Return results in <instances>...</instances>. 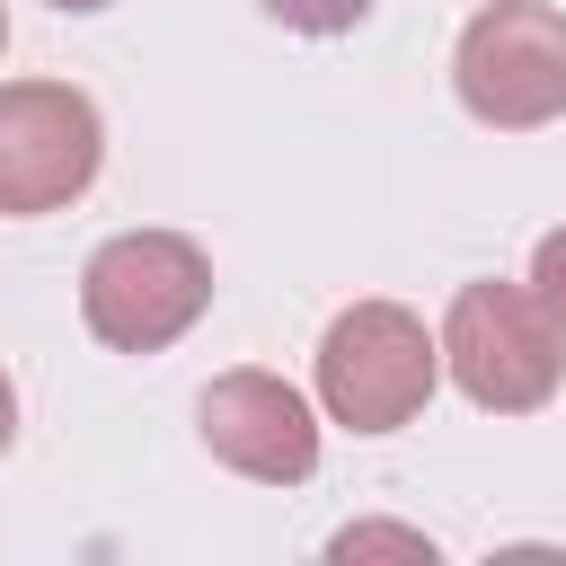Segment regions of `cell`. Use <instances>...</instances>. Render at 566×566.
Masks as SVG:
<instances>
[{
  "instance_id": "6da1fadb",
  "label": "cell",
  "mask_w": 566,
  "mask_h": 566,
  "mask_svg": "<svg viewBox=\"0 0 566 566\" xmlns=\"http://www.w3.org/2000/svg\"><path fill=\"white\" fill-rule=\"evenodd\" d=\"M442 389V336L398 301H354L318 336V407L345 433H398Z\"/></svg>"
},
{
  "instance_id": "7a4b0ae2",
  "label": "cell",
  "mask_w": 566,
  "mask_h": 566,
  "mask_svg": "<svg viewBox=\"0 0 566 566\" xmlns=\"http://www.w3.org/2000/svg\"><path fill=\"white\" fill-rule=\"evenodd\" d=\"M212 310V256L186 230H115L80 265V318L106 354H168Z\"/></svg>"
},
{
  "instance_id": "3957f363",
  "label": "cell",
  "mask_w": 566,
  "mask_h": 566,
  "mask_svg": "<svg viewBox=\"0 0 566 566\" xmlns=\"http://www.w3.org/2000/svg\"><path fill=\"white\" fill-rule=\"evenodd\" d=\"M442 371L486 416H531L566 380V336L531 283H460L442 310Z\"/></svg>"
},
{
  "instance_id": "277c9868",
  "label": "cell",
  "mask_w": 566,
  "mask_h": 566,
  "mask_svg": "<svg viewBox=\"0 0 566 566\" xmlns=\"http://www.w3.org/2000/svg\"><path fill=\"white\" fill-rule=\"evenodd\" d=\"M451 88L486 133H539L566 115V9L486 0L451 44Z\"/></svg>"
},
{
  "instance_id": "5b68a950",
  "label": "cell",
  "mask_w": 566,
  "mask_h": 566,
  "mask_svg": "<svg viewBox=\"0 0 566 566\" xmlns=\"http://www.w3.org/2000/svg\"><path fill=\"white\" fill-rule=\"evenodd\" d=\"M106 115L71 80H0V212L35 221L97 186Z\"/></svg>"
},
{
  "instance_id": "8992f818",
  "label": "cell",
  "mask_w": 566,
  "mask_h": 566,
  "mask_svg": "<svg viewBox=\"0 0 566 566\" xmlns=\"http://www.w3.org/2000/svg\"><path fill=\"white\" fill-rule=\"evenodd\" d=\"M195 433L221 469L256 486H310L318 478V407L283 371H221L195 398Z\"/></svg>"
},
{
  "instance_id": "52a82bcc",
  "label": "cell",
  "mask_w": 566,
  "mask_h": 566,
  "mask_svg": "<svg viewBox=\"0 0 566 566\" xmlns=\"http://www.w3.org/2000/svg\"><path fill=\"white\" fill-rule=\"evenodd\" d=\"M327 557H416V566H433V539L424 531H407V522H345L336 539H327Z\"/></svg>"
},
{
  "instance_id": "ba28073f",
  "label": "cell",
  "mask_w": 566,
  "mask_h": 566,
  "mask_svg": "<svg viewBox=\"0 0 566 566\" xmlns=\"http://www.w3.org/2000/svg\"><path fill=\"white\" fill-rule=\"evenodd\" d=\"M265 18L292 27V35H345V27L371 18V0H265Z\"/></svg>"
},
{
  "instance_id": "9c48e42d",
  "label": "cell",
  "mask_w": 566,
  "mask_h": 566,
  "mask_svg": "<svg viewBox=\"0 0 566 566\" xmlns=\"http://www.w3.org/2000/svg\"><path fill=\"white\" fill-rule=\"evenodd\" d=\"M531 292H539V310H548V327L566 336V221L531 248Z\"/></svg>"
},
{
  "instance_id": "30bf717a",
  "label": "cell",
  "mask_w": 566,
  "mask_h": 566,
  "mask_svg": "<svg viewBox=\"0 0 566 566\" xmlns=\"http://www.w3.org/2000/svg\"><path fill=\"white\" fill-rule=\"evenodd\" d=\"M18 442V389H9V371H0V451Z\"/></svg>"
},
{
  "instance_id": "8fae6325",
  "label": "cell",
  "mask_w": 566,
  "mask_h": 566,
  "mask_svg": "<svg viewBox=\"0 0 566 566\" xmlns=\"http://www.w3.org/2000/svg\"><path fill=\"white\" fill-rule=\"evenodd\" d=\"M44 9H62V18H97V9H115V0H44Z\"/></svg>"
},
{
  "instance_id": "7c38bea8",
  "label": "cell",
  "mask_w": 566,
  "mask_h": 566,
  "mask_svg": "<svg viewBox=\"0 0 566 566\" xmlns=\"http://www.w3.org/2000/svg\"><path fill=\"white\" fill-rule=\"evenodd\" d=\"M0 53H9V0H0Z\"/></svg>"
}]
</instances>
